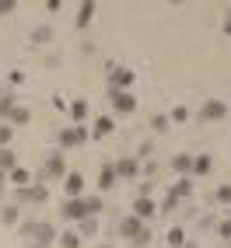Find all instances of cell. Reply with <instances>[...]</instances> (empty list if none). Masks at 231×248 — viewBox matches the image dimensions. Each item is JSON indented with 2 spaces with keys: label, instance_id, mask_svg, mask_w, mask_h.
<instances>
[{
  "label": "cell",
  "instance_id": "1",
  "mask_svg": "<svg viewBox=\"0 0 231 248\" xmlns=\"http://www.w3.org/2000/svg\"><path fill=\"white\" fill-rule=\"evenodd\" d=\"M21 234L28 238V241H35L32 248H49L56 241V231H53V224H42V220H32V224H25L21 227Z\"/></svg>",
  "mask_w": 231,
  "mask_h": 248
},
{
  "label": "cell",
  "instance_id": "2",
  "mask_svg": "<svg viewBox=\"0 0 231 248\" xmlns=\"http://www.w3.org/2000/svg\"><path fill=\"white\" fill-rule=\"evenodd\" d=\"M228 102H221V98H207V102L200 105V123H221L228 119Z\"/></svg>",
  "mask_w": 231,
  "mask_h": 248
},
{
  "label": "cell",
  "instance_id": "3",
  "mask_svg": "<svg viewBox=\"0 0 231 248\" xmlns=\"http://www.w3.org/2000/svg\"><path fill=\"white\" fill-rule=\"evenodd\" d=\"M84 217H91L88 213V203H84V196H74V200H67L60 206V220H84Z\"/></svg>",
  "mask_w": 231,
  "mask_h": 248
},
{
  "label": "cell",
  "instance_id": "4",
  "mask_svg": "<svg viewBox=\"0 0 231 248\" xmlns=\"http://www.w3.org/2000/svg\"><path fill=\"white\" fill-rule=\"evenodd\" d=\"M56 140H60V147H81L91 140V133H88V126H67L56 133Z\"/></svg>",
  "mask_w": 231,
  "mask_h": 248
},
{
  "label": "cell",
  "instance_id": "5",
  "mask_svg": "<svg viewBox=\"0 0 231 248\" xmlns=\"http://www.w3.org/2000/svg\"><path fill=\"white\" fill-rule=\"evenodd\" d=\"M42 175L46 178H67V161H63V154H49Z\"/></svg>",
  "mask_w": 231,
  "mask_h": 248
},
{
  "label": "cell",
  "instance_id": "6",
  "mask_svg": "<svg viewBox=\"0 0 231 248\" xmlns=\"http://www.w3.org/2000/svg\"><path fill=\"white\" fill-rule=\"evenodd\" d=\"M112 164H116V175L119 178H137L140 175V157H119Z\"/></svg>",
  "mask_w": 231,
  "mask_h": 248
},
{
  "label": "cell",
  "instance_id": "7",
  "mask_svg": "<svg viewBox=\"0 0 231 248\" xmlns=\"http://www.w3.org/2000/svg\"><path fill=\"white\" fill-rule=\"evenodd\" d=\"M116 231H119V238H133V234H140V231H144V220L137 217V213H130V217H123L119 220V227H116Z\"/></svg>",
  "mask_w": 231,
  "mask_h": 248
},
{
  "label": "cell",
  "instance_id": "8",
  "mask_svg": "<svg viewBox=\"0 0 231 248\" xmlns=\"http://www.w3.org/2000/svg\"><path fill=\"white\" fill-rule=\"evenodd\" d=\"M133 70H126V67H112V91H126V88H133Z\"/></svg>",
  "mask_w": 231,
  "mask_h": 248
},
{
  "label": "cell",
  "instance_id": "9",
  "mask_svg": "<svg viewBox=\"0 0 231 248\" xmlns=\"http://www.w3.org/2000/svg\"><path fill=\"white\" fill-rule=\"evenodd\" d=\"M112 108L123 112V115H130V112L137 108V98L130 94V91H112Z\"/></svg>",
  "mask_w": 231,
  "mask_h": 248
},
{
  "label": "cell",
  "instance_id": "10",
  "mask_svg": "<svg viewBox=\"0 0 231 248\" xmlns=\"http://www.w3.org/2000/svg\"><path fill=\"white\" fill-rule=\"evenodd\" d=\"M63 192H67V200L81 196V192H84V175H77V171H67V178H63Z\"/></svg>",
  "mask_w": 231,
  "mask_h": 248
},
{
  "label": "cell",
  "instance_id": "11",
  "mask_svg": "<svg viewBox=\"0 0 231 248\" xmlns=\"http://www.w3.org/2000/svg\"><path fill=\"white\" fill-rule=\"evenodd\" d=\"M133 213H137L140 220H151L154 213H158V206H154L151 196H137V200H133Z\"/></svg>",
  "mask_w": 231,
  "mask_h": 248
},
{
  "label": "cell",
  "instance_id": "12",
  "mask_svg": "<svg viewBox=\"0 0 231 248\" xmlns=\"http://www.w3.org/2000/svg\"><path fill=\"white\" fill-rule=\"evenodd\" d=\"M116 178H119V175H116V164L105 161V164H102V171H98V189H102V192H112Z\"/></svg>",
  "mask_w": 231,
  "mask_h": 248
},
{
  "label": "cell",
  "instance_id": "13",
  "mask_svg": "<svg viewBox=\"0 0 231 248\" xmlns=\"http://www.w3.org/2000/svg\"><path fill=\"white\" fill-rule=\"evenodd\" d=\"M210 171H214V157H210V154H196V157H193V171H189V175H193V178H207Z\"/></svg>",
  "mask_w": 231,
  "mask_h": 248
},
{
  "label": "cell",
  "instance_id": "14",
  "mask_svg": "<svg viewBox=\"0 0 231 248\" xmlns=\"http://www.w3.org/2000/svg\"><path fill=\"white\" fill-rule=\"evenodd\" d=\"M193 186H196V178H193V175H182V178H179L168 192L175 196V200H186V196H193Z\"/></svg>",
  "mask_w": 231,
  "mask_h": 248
},
{
  "label": "cell",
  "instance_id": "15",
  "mask_svg": "<svg viewBox=\"0 0 231 248\" xmlns=\"http://www.w3.org/2000/svg\"><path fill=\"white\" fill-rule=\"evenodd\" d=\"M95 11H98L95 0H84V4L77 7V28H88V25H91V18H95Z\"/></svg>",
  "mask_w": 231,
  "mask_h": 248
},
{
  "label": "cell",
  "instance_id": "16",
  "mask_svg": "<svg viewBox=\"0 0 231 248\" xmlns=\"http://www.w3.org/2000/svg\"><path fill=\"white\" fill-rule=\"evenodd\" d=\"M112 129H116L112 115H98V119H95V129H91V140H98V137H109Z\"/></svg>",
  "mask_w": 231,
  "mask_h": 248
},
{
  "label": "cell",
  "instance_id": "17",
  "mask_svg": "<svg viewBox=\"0 0 231 248\" xmlns=\"http://www.w3.org/2000/svg\"><path fill=\"white\" fill-rule=\"evenodd\" d=\"M67 112H70V119H74L77 126H84V119H88V102H84V98H77V102L67 105Z\"/></svg>",
  "mask_w": 231,
  "mask_h": 248
},
{
  "label": "cell",
  "instance_id": "18",
  "mask_svg": "<svg viewBox=\"0 0 231 248\" xmlns=\"http://www.w3.org/2000/svg\"><path fill=\"white\" fill-rule=\"evenodd\" d=\"M172 171L175 175H189L193 171V154H175L172 157Z\"/></svg>",
  "mask_w": 231,
  "mask_h": 248
},
{
  "label": "cell",
  "instance_id": "19",
  "mask_svg": "<svg viewBox=\"0 0 231 248\" xmlns=\"http://www.w3.org/2000/svg\"><path fill=\"white\" fill-rule=\"evenodd\" d=\"M49 39H53V28H49V25H39V28H32V35H28V42H32V46H46Z\"/></svg>",
  "mask_w": 231,
  "mask_h": 248
},
{
  "label": "cell",
  "instance_id": "20",
  "mask_svg": "<svg viewBox=\"0 0 231 248\" xmlns=\"http://www.w3.org/2000/svg\"><path fill=\"white\" fill-rule=\"evenodd\" d=\"M14 168H18V157H14V151H11V147H0V171H14Z\"/></svg>",
  "mask_w": 231,
  "mask_h": 248
},
{
  "label": "cell",
  "instance_id": "21",
  "mask_svg": "<svg viewBox=\"0 0 231 248\" xmlns=\"http://www.w3.org/2000/svg\"><path fill=\"white\" fill-rule=\"evenodd\" d=\"M7 123H11V126H28V123H32V108L18 105V108L11 112V119H7Z\"/></svg>",
  "mask_w": 231,
  "mask_h": 248
},
{
  "label": "cell",
  "instance_id": "22",
  "mask_svg": "<svg viewBox=\"0 0 231 248\" xmlns=\"http://www.w3.org/2000/svg\"><path fill=\"white\" fill-rule=\"evenodd\" d=\"M77 234H81V238H95V234H98V220H95V217L77 220Z\"/></svg>",
  "mask_w": 231,
  "mask_h": 248
},
{
  "label": "cell",
  "instance_id": "23",
  "mask_svg": "<svg viewBox=\"0 0 231 248\" xmlns=\"http://www.w3.org/2000/svg\"><path fill=\"white\" fill-rule=\"evenodd\" d=\"M11 182H14V189H25L28 182H32V171H28V168H21V164H18V168L11 171Z\"/></svg>",
  "mask_w": 231,
  "mask_h": 248
},
{
  "label": "cell",
  "instance_id": "24",
  "mask_svg": "<svg viewBox=\"0 0 231 248\" xmlns=\"http://www.w3.org/2000/svg\"><path fill=\"white\" fill-rule=\"evenodd\" d=\"M81 241H84V238H81L77 231H63V234H60V248H81Z\"/></svg>",
  "mask_w": 231,
  "mask_h": 248
},
{
  "label": "cell",
  "instance_id": "25",
  "mask_svg": "<svg viewBox=\"0 0 231 248\" xmlns=\"http://www.w3.org/2000/svg\"><path fill=\"white\" fill-rule=\"evenodd\" d=\"M14 108H18V102H14L11 94L0 98V123H7V119H11V112H14Z\"/></svg>",
  "mask_w": 231,
  "mask_h": 248
},
{
  "label": "cell",
  "instance_id": "26",
  "mask_svg": "<svg viewBox=\"0 0 231 248\" xmlns=\"http://www.w3.org/2000/svg\"><path fill=\"white\" fill-rule=\"evenodd\" d=\"M151 129H154V133H168V129H172V119H168V115H151Z\"/></svg>",
  "mask_w": 231,
  "mask_h": 248
},
{
  "label": "cell",
  "instance_id": "27",
  "mask_svg": "<svg viewBox=\"0 0 231 248\" xmlns=\"http://www.w3.org/2000/svg\"><path fill=\"white\" fill-rule=\"evenodd\" d=\"M214 203H224V206H231V182H224V186H217V189H214Z\"/></svg>",
  "mask_w": 231,
  "mask_h": 248
},
{
  "label": "cell",
  "instance_id": "28",
  "mask_svg": "<svg viewBox=\"0 0 231 248\" xmlns=\"http://www.w3.org/2000/svg\"><path fill=\"white\" fill-rule=\"evenodd\" d=\"M182 245H186L182 227H172V231H168V248H182Z\"/></svg>",
  "mask_w": 231,
  "mask_h": 248
},
{
  "label": "cell",
  "instance_id": "29",
  "mask_svg": "<svg viewBox=\"0 0 231 248\" xmlns=\"http://www.w3.org/2000/svg\"><path fill=\"white\" fill-rule=\"evenodd\" d=\"M130 245H133V248H147V245H151V227H144L140 234H133V238H130Z\"/></svg>",
  "mask_w": 231,
  "mask_h": 248
},
{
  "label": "cell",
  "instance_id": "30",
  "mask_svg": "<svg viewBox=\"0 0 231 248\" xmlns=\"http://www.w3.org/2000/svg\"><path fill=\"white\" fill-rule=\"evenodd\" d=\"M0 220H4V224H18V203L4 206V213H0Z\"/></svg>",
  "mask_w": 231,
  "mask_h": 248
},
{
  "label": "cell",
  "instance_id": "31",
  "mask_svg": "<svg viewBox=\"0 0 231 248\" xmlns=\"http://www.w3.org/2000/svg\"><path fill=\"white\" fill-rule=\"evenodd\" d=\"M14 140V126L11 123H0V147H7Z\"/></svg>",
  "mask_w": 231,
  "mask_h": 248
},
{
  "label": "cell",
  "instance_id": "32",
  "mask_svg": "<svg viewBox=\"0 0 231 248\" xmlns=\"http://www.w3.org/2000/svg\"><path fill=\"white\" fill-rule=\"evenodd\" d=\"M168 119H172V123H186V119H189V108H186V105H175Z\"/></svg>",
  "mask_w": 231,
  "mask_h": 248
},
{
  "label": "cell",
  "instance_id": "33",
  "mask_svg": "<svg viewBox=\"0 0 231 248\" xmlns=\"http://www.w3.org/2000/svg\"><path fill=\"white\" fill-rule=\"evenodd\" d=\"M88 213H91V217H98V213H102V196H88Z\"/></svg>",
  "mask_w": 231,
  "mask_h": 248
},
{
  "label": "cell",
  "instance_id": "34",
  "mask_svg": "<svg viewBox=\"0 0 231 248\" xmlns=\"http://www.w3.org/2000/svg\"><path fill=\"white\" fill-rule=\"evenodd\" d=\"M49 200V189L46 186H32V203H46Z\"/></svg>",
  "mask_w": 231,
  "mask_h": 248
},
{
  "label": "cell",
  "instance_id": "35",
  "mask_svg": "<svg viewBox=\"0 0 231 248\" xmlns=\"http://www.w3.org/2000/svg\"><path fill=\"white\" fill-rule=\"evenodd\" d=\"M14 203H32V186H25V189H14Z\"/></svg>",
  "mask_w": 231,
  "mask_h": 248
},
{
  "label": "cell",
  "instance_id": "36",
  "mask_svg": "<svg viewBox=\"0 0 231 248\" xmlns=\"http://www.w3.org/2000/svg\"><path fill=\"white\" fill-rule=\"evenodd\" d=\"M14 11H18L14 0H0V18H7V14H14Z\"/></svg>",
  "mask_w": 231,
  "mask_h": 248
},
{
  "label": "cell",
  "instance_id": "37",
  "mask_svg": "<svg viewBox=\"0 0 231 248\" xmlns=\"http://www.w3.org/2000/svg\"><path fill=\"white\" fill-rule=\"evenodd\" d=\"M175 206H179V200H175V196L168 192V196H165V203H161V213H172Z\"/></svg>",
  "mask_w": 231,
  "mask_h": 248
},
{
  "label": "cell",
  "instance_id": "38",
  "mask_svg": "<svg viewBox=\"0 0 231 248\" xmlns=\"http://www.w3.org/2000/svg\"><path fill=\"white\" fill-rule=\"evenodd\" d=\"M217 231H221V238H224V241H231V220H224Z\"/></svg>",
  "mask_w": 231,
  "mask_h": 248
},
{
  "label": "cell",
  "instance_id": "39",
  "mask_svg": "<svg viewBox=\"0 0 231 248\" xmlns=\"http://www.w3.org/2000/svg\"><path fill=\"white\" fill-rule=\"evenodd\" d=\"M7 80H11V84H21L25 74H21V70H11V74H7Z\"/></svg>",
  "mask_w": 231,
  "mask_h": 248
},
{
  "label": "cell",
  "instance_id": "40",
  "mask_svg": "<svg viewBox=\"0 0 231 248\" xmlns=\"http://www.w3.org/2000/svg\"><path fill=\"white\" fill-rule=\"evenodd\" d=\"M224 35H231V7H228V14H224Z\"/></svg>",
  "mask_w": 231,
  "mask_h": 248
},
{
  "label": "cell",
  "instance_id": "41",
  "mask_svg": "<svg viewBox=\"0 0 231 248\" xmlns=\"http://www.w3.org/2000/svg\"><path fill=\"white\" fill-rule=\"evenodd\" d=\"M95 248H112V245H95Z\"/></svg>",
  "mask_w": 231,
  "mask_h": 248
},
{
  "label": "cell",
  "instance_id": "42",
  "mask_svg": "<svg viewBox=\"0 0 231 248\" xmlns=\"http://www.w3.org/2000/svg\"><path fill=\"white\" fill-rule=\"evenodd\" d=\"M228 217H231V206H228Z\"/></svg>",
  "mask_w": 231,
  "mask_h": 248
},
{
  "label": "cell",
  "instance_id": "43",
  "mask_svg": "<svg viewBox=\"0 0 231 248\" xmlns=\"http://www.w3.org/2000/svg\"><path fill=\"white\" fill-rule=\"evenodd\" d=\"M0 98H4V91H0Z\"/></svg>",
  "mask_w": 231,
  "mask_h": 248
}]
</instances>
